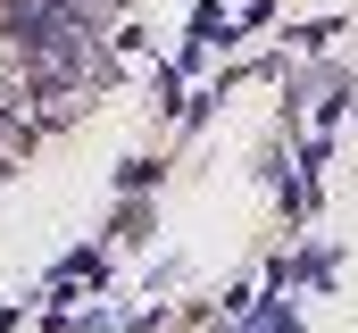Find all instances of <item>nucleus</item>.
Instances as JSON below:
<instances>
[{
	"label": "nucleus",
	"instance_id": "f257e3e1",
	"mask_svg": "<svg viewBox=\"0 0 358 333\" xmlns=\"http://www.w3.org/2000/svg\"><path fill=\"white\" fill-rule=\"evenodd\" d=\"M25 150V108H0V159Z\"/></svg>",
	"mask_w": 358,
	"mask_h": 333
}]
</instances>
